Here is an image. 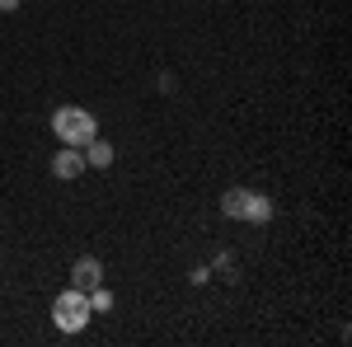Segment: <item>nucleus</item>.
<instances>
[{
	"label": "nucleus",
	"mask_w": 352,
	"mask_h": 347,
	"mask_svg": "<svg viewBox=\"0 0 352 347\" xmlns=\"http://www.w3.org/2000/svg\"><path fill=\"white\" fill-rule=\"evenodd\" d=\"M71 282H76V291H94V287H104V263L99 258H80V263L71 267Z\"/></svg>",
	"instance_id": "20e7f679"
},
{
	"label": "nucleus",
	"mask_w": 352,
	"mask_h": 347,
	"mask_svg": "<svg viewBox=\"0 0 352 347\" xmlns=\"http://www.w3.org/2000/svg\"><path fill=\"white\" fill-rule=\"evenodd\" d=\"M80 150H85V164H94V169H109V164H113V146H109V141H99V136L85 141Z\"/></svg>",
	"instance_id": "423d86ee"
},
{
	"label": "nucleus",
	"mask_w": 352,
	"mask_h": 347,
	"mask_svg": "<svg viewBox=\"0 0 352 347\" xmlns=\"http://www.w3.org/2000/svg\"><path fill=\"white\" fill-rule=\"evenodd\" d=\"M14 5H19V0H0V10H14Z\"/></svg>",
	"instance_id": "1a4fd4ad"
},
{
	"label": "nucleus",
	"mask_w": 352,
	"mask_h": 347,
	"mask_svg": "<svg viewBox=\"0 0 352 347\" xmlns=\"http://www.w3.org/2000/svg\"><path fill=\"white\" fill-rule=\"evenodd\" d=\"M52 132H56L61 146H85V141H94V136H99V122H94V113H89V108L61 104L52 113Z\"/></svg>",
	"instance_id": "f257e3e1"
},
{
	"label": "nucleus",
	"mask_w": 352,
	"mask_h": 347,
	"mask_svg": "<svg viewBox=\"0 0 352 347\" xmlns=\"http://www.w3.org/2000/svg\"><path fill=\"white\" fill-rule=\"evenodd\" d=\"M244 197H249V188H230V192L221 197V212L235 216V221H244Z\"/></svg>",
	"instance_id": "0eeeda50"
},
{
	"label": "nucleus",
	"mask_w": 352,
	"mask_h": 347,
	"mask_svg": "<svg viewBox=\"0 0 352 347\" xmlns=\"http://www.w3.org/2000/svg\"><path fill=\"white\" fill-rule=\"evenodd\" d=\"M244 221H254V225L272 221V202L263 197V192H249V197H244Z\"/></svg>",
	"instance_id": "39448f33"
},
{
	"label": "nucleus",
	"mask_w": 352,
	"mask_h": 347,
	"mask_svg": "<svg viewBox=\"0 0 352 347\" xmlns=\"http://www.w3.org/2000/svg\"><path fill=\"white\" fill-rule=\"evenodd\" d=\"M89 310H94V315H99V310H113V291L94 287V291H89Z\"/></svg>",
	"instance_id": "6e6552de"
},
{
	"label": "nucleus",
	"mask_w": 352,
	"mask_h": 347,
	"mask_svg": "<svg viewBox=\"0 0 352 347\" xmlns=\"http://www.w3.org/2000/svg\"><path fill=\"white\" fill-rule=\"evenodd\" d=\"M85 169H89V164H85L80 146H61V150L52 155V174H56V179H80Z\"/></svg>",
	"instance_id": "7ed1b4c3"
},
{
	"label": "nucleus",
	"mask_w": 352,
	"mask_h": 347,
	"mask_svg": "<svg viewBox=\"0 0 352 347\" xmlns=\"http://www.w3.org/2000/svg\"><path fill=\"white\" fill-rule=\"evenodd\" d=\"M89 320H94V310H89V295L76 291V287H71V291H61V295L52 300V324L61 328V333H80Z\"/></svg>",
	"instance_id": "f03ea898"
}]
</instances>
